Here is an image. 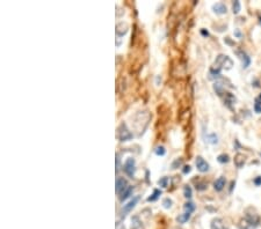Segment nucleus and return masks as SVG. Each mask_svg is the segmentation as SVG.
Here are the masks:
<instances>
[{"mask_svg": "<svg viewBox=\"0 0 261 229\" xmlns=\"http://www.w3.org/2000/svg\"><path fill=\"white\" fill-rule=\"evenodd\" d=\"M224 102L226 103L229 108H232V105L236 103V97L230 94V93H225V98H224Z\"/></svg>", "mask_w": 261, "mask_h": 229, "instance_id": "obj_13", "label": "nucleus"}, {"mask_svg": "<svg viewBox=\"0 0 261 229\" xmlns=\"http://www.w3.org/2000/svg\"><path fill=\"white\" fill-rule=\"evenodd\" d=\"M254 183H255V185H260L261 184V176H258L254 179Z\"/></svg>", "mask_w": 261, "mask_h": 229, "instance_id": "obj_30", "label": "nucleus"}, {"mask_svg": "<svg viewBox=\"0 0 261 229\" xmlns=\"http://www.w3.org/2000/svg\"><path fill=\"white\" fill-rule=\"evenodd\" d=\"M158 184H159V186H162V187H167V185H168V177H162V178H160L158 181Z\"/></svg>", "mask_w": 261, "mask_h": 229, "instance_id": "obj_21", "label": "nucleus"}, {"mask_svg": "<svg viewBox=\"0 0 261 229\" xmlns=\"http://www.w3.org/2000/svg\"><path fill=\"white\" fill-rule=\"evenodd\" d=\"M234 34H236V36H238V37H240V36H242V34H240V31H239V30H236V31H234Z\"/></svg>", "mask_w": 261, "mask_h": 229, "instance_id": "obj_32", "label": "nucleus"}, {"mask_svg": "<svg viewBox=\"0 0 261 229\" xmlns=\"http://www.w3.org/2000/svg\"><path fill=\"white\" fill-rule=\"evenodd\" d=\"M232 66H233V62L226 54H219L218 57L216 58V60H215L213 68L217 70V71H221L223 68H225V70H231Z\"/></svg>", "mask_w": 261, "mask_h": 229, "instance_id": "obj_1", "label": "nucleus"}, {"mask_svg": "<svg viewBox=\"0 0 261 229\" xmlns=\"http://www.w3.org/2000/svg\"><path fill=\"white\" fill-rule=\"evenodd\" d=\"M196 189L197 190H205L207 189V184H199V185H196Z\"/></svg>", "mask_w": 261, "mask_h": 229, "instance_id": "obj_28", "label": "nucleus"}, {"mask_svg": "<svg viewBox=\"0 0 261 229\" xmlns=\"http://www.w3.org/2000/svg\"><path fill=\"white\" fill-rule=\"evenodd\" d=\"M236 53H237L238 58L242 60V67H244V68H247V67L250 66V64H251V58L247 56L246 52H244L242 50H238V51H236Z\"/></svg>", "mask_w": 261, "mask_h": 229, "instance_id": "obj_5", "label": "nucleus"}, {"mask_svg": "<svg viewBox=\"0 0 261 229\" xmlns=\"http://www.w3.org/2000/svg\"><path fill=\"white\" fill-rule=\"evenodd\" d=\"M201 34H202L203 36H209V33L207 31V30H204V29H202V30H201Z\"/></svg>", "mask_w": 261, "mask_h": 229, "instance_id": "obj_31", "label": "nucleus"}, {"mask_svg": "<svg viewBox=\"0 0 261 229\" xmlns=\"http://www.w3.org/2000/svg\"><path fill=\"white\" fill-rule=\"evenodd\" d=\"M117 131H119V132H117V135H119V139L121 141H129V140L133 139V133L129 131L128 126L124 124V123H122V124L120 125V127Z\"/></svg>", "mask_w": 261, "mask_h": 229, "instance_id": "obj_2", "label": "nucleus"}, {"mask_svg": "<svg viewBox=\"0 0 261 229\" xmlns=\"http://www.w3.org/2000/svg\"><path fill=\"white\" fill-rule=\"evenodd\" d=\"M154 153H156L158 156H162V155H165L166 151H165V148L162 147V146H158V147L154 149Z\"/></svg>", "mask_w": 261, "mask_h": 229, "instance_id": "obj_22", "label": "nucleus"}, {"mask_svg": "<svg viewBox=\"0 0 261 229\" xmlns=\"http://www.w3.org/2000/svg\"><path fill=\"white\" fill-rule=\"evenodd\" d=\"M190 215L192 214H189V213H183V214H181V215H179L178 218H176V220H178V222L179 223H186L188 220L190 219Z\"/></svg>", "mask_w": 261, "mask_h": 229, "instance_id": "obj_15", "label": "nucleus"}, {"mask_svg": "<svg viewBox=\"0 0 261 229\" xmlns=\"http://www.w3.org/2000/svg\"><path fill=\"white\" fill-rule=\"evenodd\" d=\"M240 8H242V6H240V2H239L238 0H236V1H233V4H232V10H233V13H234V14H238V13L240 12Z\"/></svg>", "mask_w": 261, "mask_h": 229, "instance_id": "obj_19", "label": "nucleus"}, {"mask_svg": "<svg viewBox=\"0 0 261 229\" xmlns=\"http://www.w3.org/2000/svg\"><path fill=\"white\" fill-rule=\"evenodd\" d=\"M183 195H185L186 198H192V189H190V186L186 185L185 189H183Z\"/></svg>", "mask_w": 261, "mask_h": 229, "instance_id": "obj_24", "label": "nucleus"}, {"mask_svg": "<svg viewBox=\"0 0 261 229\" xmlns=\"http://www.w3.org/2000/svg\"><path fill=\"white\" fill-rule=\"evenodd\" d=\"M131 229H142V223L138 219V216H133L131 220Z\"/></svg>", "mask_w": 261, "mask_h": 229, "instance_id": "obj_14", "label": "nucleus"}, {"mask_svg": "<svg viewBox=\"0 0 261 229\" xmlns=\"http://www.w3.org/2000/svg\"><path fill=\"white\" fill-rule=\"evenodd\" d=\"M195 164H196V168H197V170H199L200 172H207L209 170L208 162H207L202 156H197V158H196Z\"/></svg>", "mask_w": 261, "mask_h": 229, "instance_id": "obj_4", "label": "nucleus"}, {"mask_svg": "<svg viewBox=\"0 0 261 229\" xmlns=\"http://www.w3.org/2000/svg\"><path fill=\"white\" fill-rule=\"evenodd\" d=\"M225 177L221 176L218 178V179H216V182L214 183V187L216 191H222L224 189V186H225Z\"/></svg>", "mask_w": 261, "mask_h": 229, "instance_id": "obj_10", "label": "nucleus"}, {"mask_svg": "<svg viewBox=\"0 0 261 229\" xmlns=\"http://www.w3.org/2000/svg\"><path fill=\"white\" fill-rule=\"evenodd\" d=\"M124 171L129 177L135 176V171H136V164H135V160L133 158H129L125 163H124Z\"/></svg>", "mask_w": 261, "mask_h": 229, "instance_id": "obj_3", "label": "nucleus"}, {"mask_svg": "<svg viewBox=\"0 0 261 229\" xmlns=\"http://www.w3.org/2000/svg\"><path fill=\"white\" fill-rule=\"evenodd\" d=\"M120 170V156L119 154L116 155V172H119Z\"/></svg>", "mask_w": 261, "mask_h": 229, "instance_id": "obj_27", "label": "nucleus"}, {"mask_svg": "<svg viewBox=\"0 0 261 229\" xmlns=\"http://www.w3.org/2000/svg\"><path fill=\"white\" fill-rule=\"evenodd\" d=\"M128 186H129L128 182H127V179H124L123 177H120V178L116 179V192H117V193L121 195Z\"/></svg>", "mask_w": 261, "mask_h": 229, "instance_id": "obj_6", "label": "nucleus"}, {"mask_svg": "<svg viewBox=\"0 0 261 229\" xmlns=\"http://www.w3.org/2000/svg\"><path fill=\"white\" fill-rule=\"evenodd\" d=\"M213 10H214V12L216 14H218V15L225 14V13L228 12V8H226V6L224 5L223 2H217V4H215V5L213 6Z\"/></svg>", "mask_w": 261, "mask_h": 229, "instance_id": "obj_8", "label": "nucleus"}, {"mask_svg": "<svg viewBox=\"0 0 261 229\" xmlns=\"http://www.w3.org/2000/svg\"><path fill=\"white\" fill-rule=\"evenodd\" d=\"M190 170H192V169H190L189 166H185L183 169H182V172H183V174H188V172H190Z\"/></svg>", "mask_w": 261, "mask_h": 229, "instance_id": "obj_29", "label": "nucleus"}, {"mask_svg": "<svg viewBox=\"0 0 261 229\" xmlns=\"http://www.w3.org/2000/svg\"><path fill=\"white\" fill-rule=\"evenodd\" d=\"M181 163H182V160H179V159H178V160H175V161H174V163H173V164H172V168H173V169H176V167H178V166H180Z\"/></svg>", "mask_w": 261, "mask_h": 229, "instance_id": "obj_26", "label": "nucleus"}, {"mask_svg": "<svg viewBox=\"0 0 261 229\" xmlns=\"http://www.w3.org/2000/svg\"><path fill=\"white\" fill-rule=\"evenodd\" d=\"M211 229H228L226 224L224 223V221L222 219H214L211 221V226H210Z\"/></svg>", "mask_w": 261, "mask_h": 229, "instance_id": "obj_7", "label": "nucleus"}, {"mask_svg": "<svg viewBox=\"0 0 261 229\" xmlns=\"http://www.w3.org/2000/svg\"><path fill=\"white\" fill-rule=\"evenodd\" d=\"M160 196H162V191H160V190H157V189H156V190L153 191L152 196L147 198V201H156L157 199H158V198H159Z\"/></svg>", "mask_w": 261, "mask_h": 229, "instance_id": "obj_17", "label": "nucleus"}, {"mask_svg": "<svg viewBox=\"0 0 261 229\" xmlns=\"http://www.w3.org/2000/svg\"><path fill=\"white\" fill-rule=\"evenodd\" d=\"M208 143H213V145L218 143V138H217V135H216V134H210V135H208Z\"/></svg>", "mask_w": 261, "mask_h": 229, "instance_id": "obj_23", "label": "nucleus"}, {"mask_svg": "<svg viewBox=\"0 0 261 229\" xmlns=\"http://www.w3.org/2000/svg\"><path fill=\"white\" fill-rule=\"evenodd\" d=\"M254 111L256 114H261V95L258 96L254 102Z\"/></svg>", "mask_w": 261, "mask_h": 229, "instance_id": "obj_16", "label": "nucleus"}, {"mask_svg": "<svg viewBox=\"0 0 261 229\" xmlns=\"http://www.w3.org/2000/svg\"><path fill=\"white\" fill-rule=\"evenodd\" d=\"M138 200H139V197H135L133 200H130L127 205L123 206V212H122V213H124L123 216L125 215V213H128V212H130V211L133 210V207L136 206V204L138 203Z\"/></svg>", "mask_w": 261, "mask_h": 229, "instance_id": "obj_9", "label": "nucleus"}, {"mask_svg": "<svg viewBox=\"0 0 261 229\" xmlns=\"http://www.w3.org/2000/svg\"><path fill=\"white\" fill-rule=\"evenodd\" d=\"M133 186L129 185L128 187H127V189H125V190H124L123 192L121 193V196H120V200L124 201L125 199H128L129 197L133 195Z\"/></svg>", "mask_w": 261, "mask_h": 229, "instance_id": "obj_12", "label": "nucleus"}, {"mask_svg": "<svg viewBox=\"0 0 261 229\" xmlns=\"http://www.w3.org/2000/svg\"><path fill=\"white\" fill-rule=\"evenodd\" d=\"M217 161L219 163H228L229 162V155L228 154H221L217 158Z\"/></svg>", "mask_w": 261, "mask_h": 229, "instance_id": "obj_20", "label": "nucleus"}, {"mask_svg": "<svg viewBox=\"0 0 261 229\" xmlns=\"http://www.w3.org/2000/svg\"><path fill=\"white\" fill-rule=\"evenodd\" d=\"M172 204H173V201H172L170 198H166V199H164V201H162V206H164L165 208H170L172 206Z\"/></svg>", "mask_w": 261, "mask_h": 229, "instance_id": "obj_25", "label": "nucleus"}, {"mask_svg": "<svg viewBox=\"0 0 261 229\" xmlns=\"http://www.w3.org/2000/svg\"><path fill=\"white\" fill-rule=\"evenodd\" d=\"M245 161H246V158L240 153H238L237 155L234 156V164L237 166V168H242L245 164Z\"/></svg>", "mask_w": 261, "mask_h": 229, "instance_id": "obj_11", "label": "nucleus"}, {"mask_svg": "<svg viewBox=\"0 0 261 229\" xmlns=\"http://www.w3.org/2000/svg\"><path fill=\"white\" fill-rule=\"evenodd\" d=\"M194 210H195V205L193 204V203H187V204H185V212L186 213L192 214V213L194 212Z\"/></svg>", "mask_w": 261, "mask_h": 229, "instance_id": "obj_18", "label": "nucleus"}]
</instances>
